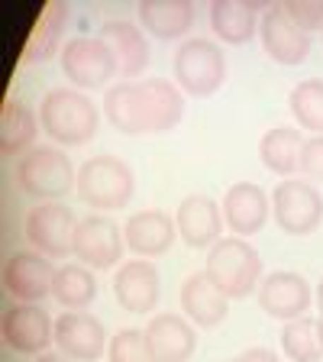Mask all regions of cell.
<instances>
[{"instance_id":"cell-1","label":"cell","mask_w":323,"mask_h":362,"mask_svg":"<svg viewBox=\"0 0 323 362\" xmlns=\"http://www.w3.org/2000/svg\"><path fill=\"white\" fill-rule=\"evenodd\" d=\"M104 113L123 136L168 133L184 117V90L165 78L117 81L104 90Z\"/></svg>"},{"instance_id":"cell-2","label":"cell","mask_w":323,"mask_h":362,"mask_svg":"<svg viewBox=\"0 0 323 362\" xmlns=\"http://www.w3.org/2000/svg\"><path fill=\"white\" fill-rule=\"evenodd\" d=\"M39 123L59 146H84L98 136V104L78 88H52L39 104Z\"/></svg>"},{"instance_id":"cell-3","label":"cell","mask_w":323,"mask_h":362,"mask_svg":"<svg viewBox=\"0 0 323 362\" xmlns=\"http://www.w3.org/2000/svg\"><path fill=\"white\" fill-rule=\"evenodd\" d=\"M204 275L220 288V291L236 301V298H249L262 285V256L242 236H223L217 246L207 252V265Z\"/></svg>"},{"instance_id":"cell-4","label":"cell","mask_w":323,"mask_h":362,"mask_svg":"<svg viewBox=\"0 0 323 362\" xmlns=\"http://www.w3.org/2000/svg\"><path fill=\"white\" fill-rule=\"evenodd\" d=\"M75 194L90 211H120L136 194L133 168L117 156H94L78 165Z\"/></svg>"},{"instance_id":"cell-5","label":"cell","mask_w":323,"mask_h":362,"mask_svg":"<svg viewBox=\"0 0 323 362\" xmlns=\"http://www.w3.org/2000/svg\"><path fill=\"white\" fill-rule=\"evenodd\" d=\"M16 181L23 194L39 197L45 204H55L78 185V168L71 158L55 146H36L16 162Z\"/></svg>"},{"instance_id":"cell-6","label":"cell","mask_w":323,"mask_h":362,"mask_svg":"<svg viewBox=\"0 0 323 362\" xmlns=\"http://www.w3.org/2000/svg\"><path fill=\"white\" fill-rule=\"evenodd\" d=\"M175 81L191 98H211L226 81V55L211 39H184L175 49Z\"/></svg>"},{"instance_id":"cell-7","label":"cell","mask_w":323,"mask_h":362,"mask_svg":"<svg viewBox=\"0 0 323 362\" xmlns=\"http://www.w3.org/2000/svg\"><path fill=\"white\" fill-rule=\"evenodd\" d=\"M61 75L71 81L78 90H94V88H110L113 75H120L117 59L107 49L100 36H75L61 45L59 52Z\"/></svg>"},{"instance_id":"cell-8","label":"cell","mask_w":323,"mask_h":362,"mask_svg":"<svg viewBox=\"0 0 323 362\" xmlns=\"http://www.w3.org/2000/svg\"><path fill=\"white\" fill-rule=\"evenodd\" d=\"M271 217L288 236H310L323 220V194L307 178H285L271 191Z\"/></svg>"},{"instance_id":"cell-9","label":"cell","mask_w":323,"mask_h":362,"mask_svg":"<svg viewBox=\"0 0 323 362\" xmlns=\"http://www.w3.org/2000/svg\"><path fill=\"white\" fill-rule=\"evenodd\" d=\"M81 220L71 214V207L65 204H39L26 214L23 233L30 240V246L36 252L49 259H65L75 256V233Z\"/></svg>"},{"instance_id":"cell-10","label":"cell","mask_w":323,"mask_h":362,"mask_svg":"<svg viewBox=\"0 0 323 362\" xmlns=\"http://www.w3.org/2000/svg\"><path fill=\"white\" fill-rule=\"evenodd\" d=\"M55 262L36 249H20L4 262V288L13 301L20 304H39L52 294L55 281Z\"/></svg>"},{"instance_id":"cell-11","label":"cell","mask_w":323,"mask_h":362,"mask_svg":"<svg viewBox=\"0 0 323 362\" xmlns=\"http://www.w3.org/2000/svg\"><path fill=\"white\" fill-rule=\"evenodd\" d=\"M4 343L20 356H42L55 343V320L39 304L13 301L4 310Z\"/></svg>"},{"instance_id":"cell-12","label":"cell","mask_w":323,"mask_h":362,"mask_svg":"<svg viewBox=\"0 0 323 362\" xmlns=\"http://www.w3.org/2000/svg\"><path fill=\"white\" fill-rule=\"evenodd\" d=\"M123 230L117 220L104 217V214H90L78 223L75 233V259L88 269H113V265L123 259Z\"/></svg>"},{"instance_id":"cell-13","label":"cell","mask_w":323,"mask_h":362,"mask_svg":"<svg viewBox=\"0 0 323 362\" xmlns=\"http://www.w3.org/2000/svg\"><path fill=\"white\" fill-rule=\"evenodd\" d=\"M256 298L265 314L288 324V320H298V317L307 314L310 301H314V288L298 272H271L262 279Z\"/></svg>"},{"instance_id":"cell-14","label":"cell","mask_w":323,"mask_h":362,"mask_svg":"<svg viewBox=\"0 0 323 362\" xmlns=\"http://www.w3.org/2000/svg\"><path fill=\"white\" fill-rule=\"evenodd\" d=\"M113 298L127 314H149L162 298V279L152 259H129L113 272Z\"/></svg>"},{"instance_id":"cell-15","label":"cell","mask_w":323,"mask_h":362,"mask_svg":"<svg viewBox=\"0 0 323 362\" xmlns=\"http://www.w3.org/2000/svg\"><path fill=\"white\" fill-rule=\"evenodd\" d=\"M259 39L269 59H275L278 65H301L310 55V33H304L291 16L285 13L281 4L269 7L259 23Z\"/></svg>"},{"instance_id":"cell-16","label":"cell","mask_w":323,"mask_h":362,"mask_svg":"<svg viewBox=\"0 0 323 362\" xmlns=\"http://www.w3.org/2000/svg\"><path fill=\"white\" fill-rule=\"evenodd\" d=\"M107 333L94 314L88 310H68L55 320V346L75 362H98L107 353Z\"/></svg>"},{"instance_id":"cell-17","label":"cell","mask_w":323,"mask_h":362,"mask_svg":"<svg viewBox=\"0 0 323 362\" xmlns=\"http://www.w3.org/2000/svg\"><path fill=\"white\" fill-rule=\"evenodd\" d=\"M223 207L207 194H188L175 211V226L184 246L211 249L223 240Z\"/></svg>"},{"instance_id":"cell-18","label":"cell","mask_w":323,"mask_h":362,"mask_svg":"<svg viewBox=\"0 0 323 362\" xmlns=\"http://www.w3.org/2000/svg\"><path fill=\"white\" fill-rule=\"evenodd\" d=\"M175 236H178V226H175V217L158 207H149V211H133L123 223V240H127V249L136 259H158L165 256L172 249Z\"/></svg>"},{"instance_id":"cell-19","label":"cell","mask_w":323,"mask_h":362,"mask_svg":"<svg viewBox=\"0 0 323 362\" xmlns=\"http://www.w3.org/2000/svg\"><path fill=\"white\" fill-rule=\"evenodd\" d=\"M146 343L155 362H188L197 349V330L184 314H155L146 327Z\"/></svg>"},{"instance_id":"cell-20","label":"cell","mask_w":323,"mask_h":362,"mask_svg":"<svg viewBox=\"0 0 323 362\" xmlns=\"http://www.w3.org/2000/svg\"><path fill=\"white\" fill-rule=\"evenodd\" d=\"M220 207H223V220L233 230V236L246 240V236H256L265 226V220L271 214V197L252 181H236V185L226 188Z\"/></svg>"},{"instance_id":"cell-21","label":"cell","mask_w":323,"mask_h":362,"mask_svg":"<svg viewBox=\"0 0 323 362\" xmlns=\"http://www.w3.org/2000/svg\"><path fill=\"white\" fill-rule=\"evenodd\" d=\"M98 36L113 52L123 78H139L149 68L152 52H149V39H146L143 26H136L129 20H107L98 30Z\"/></svg>"},{"instance_id":"cell-22","label":"cell","mask_w":323,"mask_h":362,"mask_svg":"<svg viewBox=\"0 0 323 362\" xmlns=\"http://www.w3.org/2000/svg\"><path fill=\"white\" fill-rule=\"evenodd\" d=\"M181 314L188 317L194 327H201V330H211V327H220L226 320L230 298L204 272H194L181 285Z\"/></svg>"},{"instance_id":"cell-23","label":"cell","mask_w":323,"mask_h":362,"mask_svg":"<svg viewBox=\"0 0 323 362\" xmlns=\"http://www.w3.org/2000/svg\"><path fill=\"white\" fill-rule=\"evenodd\" d=\"M269 7L262 4H246V0H217L211 7V30L226 45H246L259 33V13Z\"/></svg>"},{"instance_id":"cell-24","label":"cell","mask_w":323,"mask_h":362,"mask_svg":"<svg viewBox=\"0 0 323 362\" xmlns=\"http://www.w3.org/2000/svg\"><path fill=\"white\" fill-rule=\"evenodd\" d=\"M194 23V4L188 0H146L139 4V26L155 39H181Z\"/></svg>"},{"instance_id":"cell-25","label":"cell","mask_w":323,"mask_h":362,"mask_svg":"<svg viewBox=\"0 0 323 362\" xmlns=\"http://www.w3.org/2000/svg\"><path fill=\"white\" fill-rule=\"evenodd\" d=\"M39 117L23 104V100L10 98L0 110V146L4 156H26L30 149H36V136H39Z\"/></svg>"},{"instance_id":"cell-26","label":"cell","mask_w":323,"mask_h":362,"mask_svg":"<svg viewBox=\"0 0 323 362\" xmlns=\"http://www.w3.org/2000/svg\"><path fill=\"white\" fill-rule=\"evenodd\" d=\"M65 23H68V7L65 4H45V7L39 10V16H36V26H33L30 39H26V45H23V55H20L23 65H36V62L52 59L55 49H59V42H61V30H65Z\"/></svg>"},{"instance_id":"cell-27","label":"cell","mask_w":323,"mask_h":362,"mask_svg":"<svg viewBox=\"0 0 323 362\" xmlns=\"http://www.w3.org/2000/svg\"><path fill=\"white\" fill-rule=\"evenodd\" d=\"M301 149H304V136L294 127H275L262 136L259 143V158L271 175L291 178L294 172H301Z\"/></svg>"},{"instance_id":"cell-28","label":"cell","mask_w":323,"mask_h":362,"mask_svg":"<svg viewBox=\"0 0 323 362\" xmlns=\"http://www.w3.org/2000/svg\"><path fill=\"white\" fill-rule=\"evenodd\" d=\"M52 298L68 310H84L88 304H94V298H98L94 269H88V265H81V262L61 265L52 281Z\"/></svg>"},{"instance_id":"cell-29","label":"cell","mask_w":323,"mask_h":362,"mask_svg":"<svg viewBox=\"0 0 323 362\" xmlns=\"http://www.w3.org/2000/svg\"><path fill=\"white\" fill-rule=\"evenodd\" d=\"M281 349L291 362H320L323 359V339H320V327L317 317H298L288 320L281 330Z\"/></svg>"},{"instance_id":"cell-30","label":"cell","mask_w":323,"mask_h":362,"mask_svg":"<svg viewBox=\"0 0 323 362\" xmlns=\"http://www.w3.org/2000/svg\"><path fill=\"white\" fill-rule=\"evenodd\" d=\"M288 110L307 133L323 136V78H307L288 94Z\"/></svg>"},{"instance_id":"cell-31","label":"cell","mask_w":323,"mask_h":362,"mask_svg":"<svg viewBox=\"0 0 323 362\" xmlns=\"http://www.w3.org/2000/svg\"><path fill=\"white\" fill-rule=\"evenodd\" d=\"M107 359L110 362H155L149 353V343H146V330H127L113 333L110 343H107Z\"/></svg>"},{"instance_id":"cell-32","label":"cell","mask_w":323,"mask_h":362,"mask_svg":"<svg viewBox=\"0 0 323 362\" xmlns=\"http://www.w3.org/2000/svg\"><path fill=\"white\" fill-rule=\"evenodd\" d=\"M285 13L291 16L304 33L323 30V0H314V4H301V0H291V4H281Z\"/></svg>"},{"instance_id":"cell-33","label":"cell","mask_w":323,"mask_h":362,"mask_svg":"<svg viewBox=\"0 0 323 362\" xmlns=\"http://www.w3.org/2000/svg\"><path fill=\"white\" fill-rule=\"evenodd\" d=\"M301 172L307 181L323 185V136H307L301 149Z\"/></svg>"},{"instance_id":"cell-34","label":"cell","mask_w":323,"mask_h":362,"mask_svg":"<svg viewBox=\"0 0 323 362\" xmlns=\"http://www.w3.org/2000/svg\"><path fill=\"white\" fill-rule=\"evenodd\" d=\"M233 362H281L278 353H271L269 346H252V349H242Z\"/></svg>"},{"instance_id":"cell-35","label":"cell","mask_w":323,"mask_h":362,"mask_svg":"<svg viewBox=\"0 0 323 362\" xmlns=\"http://www.w3.org/2000/svg\"><path fill=\"white\" fill-rule=\"evenodd\" d=\"M33 362H75V359H68L65 353H42V356H36Z\"/></svg>"},{"instance_id":"cell-36","label":"cell","mask_w":323,"mask_h":362,"mask_svg":"<svg viewBox=\"0 0 323 362\" xmlns=\"http://www.w3.org/2000/svg\"><path fill=\"white\" fill-rule=\"evenodd\" d=\"M314 301H317V310H320V317H323V279H320V285L314 288Z\"/></svg>"},{"instance_id":"cell-37","label":"cell","mask_w":323,"mask_h":362,"mask_svg":"<svg viewBox=\"0 0 323 362\" xmlns=\"http://www.w3.org/2000/svg\"><path fill=\"white\" fill-rule=\"evenodd\" d=\"M317 327H320V339H323V317H317Z\"/></svg>"},{"instance_id":"cell-38","label":"cell","mask_w":323,"mask_h":362,"mask_svg":"<svg viewBox=\"0 0 323 362\" xmlns=\"http://www.w3.org/2000/svg\"><path fill=\"white\" fill-rule=\"evenodd\" d=\"M230 362H233V359H230Z\"/></svg>"}]
</instances>
